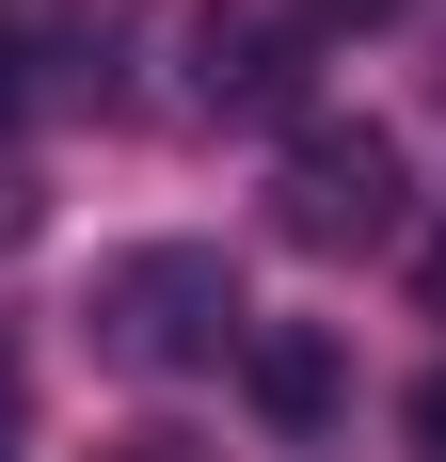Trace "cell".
<instances>
[{
    "mask_svg": "<svg viewBox=\"0 0 446 462\" xmlns=\"http://www.w3.org/2000/svg\"><path fill=\"white\" fill-rule=\"evenodd\" d=\"M414 287H431V319H446V239H431V255H414Z\"/></svg>",
    "mask_w": 446,
    "mask_h": 462,
    "instance_id": "8",
    "label": "cell"
},
{
    "mask_svg": "<svg viewBox=\"0 0 446 462\" xmlns=\"http://www.w3.org/2000/svg\"><path fill=\"white\" fill-rule=\"evenodd\" d=\"M96 462H208V447H191V430H112Z\"/></svg>",
    "mask_w": 446,
    "mask_h": 462,
    "instance_id": "6",
    "label": "cell"
},
{
    "mask_svg": "<svg viewBox=\"0 0 446 462\" xmlns=\"http://www.w3.org/2000/svg\"><path fill=\"white\" fill-rule=\"evenodd\" d=\"M399 128H367V112H303L287 128V176H271V224L303 239V255H383L399 239Z\"/></svg>",
    "mask_w": 446,
    "mask_h": 462,
    "instance_id": "2",
    "label": "cell"
},
{
    "mask_svg": "<svg viewBox=\"0 0 446 462\" xmlns=\"http://www.w3.org/2000/svg\"><path fill=\"white\" fill-rule=\"evenodd\" d=\"M96 351L144 383H191V367H239V335H256V303H239V272H223L208 239H144V255H112L96 272Z\"/></svg>",
    "mask_w": 446,
    "mask_h": 462,
    "instance_id": "1",
    "label": "cell"
},
{
    "mask_svg": "<svg viewBox=\"0 0 446 462\" xmlns=\"http://www.w3.org/2000/svg\"><path fill=\"white\" fill-rule=\"evenodd\" d=\"M33 447V367H16V335H0V462Z\"/></svg>",
    "mask_w": 446,
    "mask_h": 462,
    "instance_id": "5",
    "label": "cell"
},
{
    "mask_svg": "<svg viewBox=\"0 0 446 462\" xmlns=\"http://www.w3.org/2000/svg\"><path fill=\"white\" fill-rule=\"evenodd\" d=\"M319 16H399V0H319Z\"/></svg>",
    "mask_w": 446,
    "mask_h": 462,
    "instance_id": "9",
    "label": "cell"
},
{
    "mask_svg": "<svg viewBox=\"0 0 446 462\" xmlns=\"http://www.w3.org/2000/svg\"><path fill=\"white\" fill-rule=\"evenodd\" d=\"M303 96V48H287V16H239V0H208L191 16V112H287Z\"/></svg>",
    "mask_w": 446,
    "mask_h": 462,
    "instance_id": "3",
    "label": "cell"
},
{
    "mask_svg": "<svg viewBox=\"0 0 446 462\" xmlns=\"http://www.w3.org/2000/svg\"><path fill=\"white\" fill-rule=\"evenodd\" d=\"M239 383H256V399H271L287 430H319L351 367H335V335H303V319H256V335H239Z\"/></svg>",
    "mask_w": 446,
    "mask_h": 462,
    "instance_id": "4",
    "label": "cell"
},
{
    "mask_svg": "<svg viewBox=\"0 0 446 462\" xmlns=\"http://www.w3.org/2000/svg\"><path fill=\"white\" fill-rule=\"evenodd\" d=\"M414 447H431V462H446V367H431V383H414Z\"/></svg>",
    "mask_w": 446,
    "mask_h": 462,
    "instance_id": "7",
    "label": "cell"
}]
</instances>
